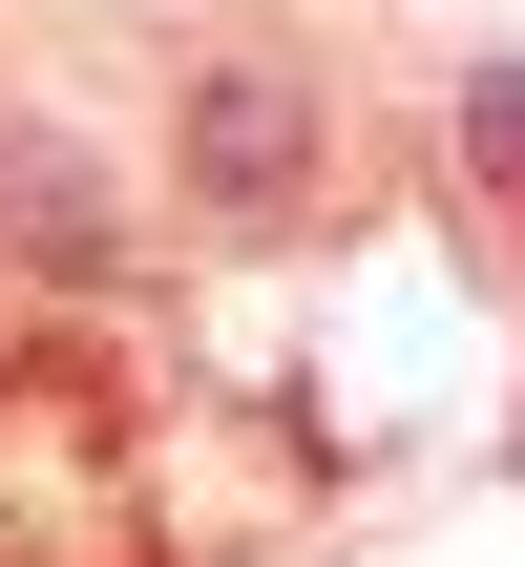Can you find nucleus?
<instances>
[{
	"label": "nucleus",
	"mask_w": 525,
	"mask_h": 567,
	"mask_svg": "<svg viewBox=\"0 0 525 567\" xmlns=\"http://www.w3.org/2000/svg\"><path fill=\"white\" fill-rule=\"evenodd\" d=\"M316 168H337L316 63H295V42H189V84H168V189H189L210 231H295Z\"/></svg>",
	"instance_id": "f257e3e1"
},
{
	"label": "nucleus",
	"mask_w": 525,
	"mask_h": 567,
	"mask_svg": "<svg viewBox=\"0 0 525 567\" xmlns=\"http://www.w3.org/2000/svg\"><path fill=\"white\" fill-rule=\"evenodd\" d=\"M126 168L84 147V126H0V274H42V295H105L126 274Z\"/></svg>",
	"instance_id": "f03ea898"
},
{
	"label": "nucleus",
	"mask_w": 525,
	"mask_h": 567,
	"mask_svg": "<svg viewBox=\"0 0 525 567\" xmlns=\"http://www.w3.org/2000/svg\"><path fill=\"white\" fill-rule=\"evenodd\" d=\"M442 168H463V210H484V231H525V63H463Z\"/></svg>",
	"instance_id": "7ed1b4c3"
}]
</instances>
